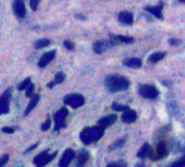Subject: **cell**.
Listing matches in <instances>:
<instances>
[{
    "instance_id": "cell-16",
    "label": "cell",
    "mask_w": 185,
    "mask_h": 167,
    "mask_svg": "<svg viewBox=\"0 0 185 167\" xmlns=\"http://www.w3.org/2000/svg\"><path fill=\"white\" fill-rule=\"evenodd\" d=\"M123 65L131 67V69H139L142 66V61L138 58H129L123 60Z\"/></svg>"
},
{
    "instance_id": "cell-35",
    "label": "cell",
    "mask_w": 185,
    "mask_h": 167,
    "mask_svg": "<svg viewBox=\"0 0 185 167\" xmlns=\"http://www.w3.org/2000/svg\"><path fill=\"white\" fill-rule=\"evenodd\" d=\"M2 132H6V134H13V132H14V128H12V127H3L2 128Z\"/></svg>"
},
{
    "instance_id": "cell-31",
    "label": "cell",
    "mask_w": 185,
    "mask_h": 167,
    "mask_svg": "<svg viewBox=\"0 0 185 167\" xmlns=\"http://www.w3.org/2000/svg\"><path fill=\"white\" fill-rule=\"evenodd\" d=\"M50 126H51V119L50 118H48V119H47L46 122L41 125V130L46 132V130H48L49 128H50Z\"/></svg>"
},
{
    "instance_id": "cell-19",
    "label": "cell",
    "mask_w": 185,
    "mask_h": 167,
    "mask_svg": "<svg viewBox=\"0 0 185 167\" xmlns=\"http://www.w3.org/2000/svg\"><path fill=\"white\" fill-rule=\"evenodd\" d=\"M156 152L157 154L159 155V157H163V156H166L168 154V145L167 143L165 142V141H160V142L157 144V148L156 149Z\"/></svg>"
},
{
    "instance_id": "cell-33",
    "label": "cell",
    "mask_w": 185,
    "mask_h": 167,
    "mask_svg": "<svg viewBox=\"0 0 185 167\" xmlns=\"http://www.w3.org/2000/svg\"><path fill=\"white\" fill-rule=\"evenodd\" d=\"M8 161H9V155H8V154H5V155H2V157H1V161H0V167L5 166V165L7 164Z\"/></svg>"
},
{
    "instance_id": "cell-29",
    "label": "cell",
    "mask_w": 185,
    "mask_h": 167,
    "mask_svg": "<svg viewBox=\"0 0 185 167\" xmlns=\"http://www.w3.org/2000/svg\"><path fill=\"white\" fill-rule=\"evenodd\" d=\"M34 90H35V86L33 85V84H29V86L26 88V96L27 97H33L34 96Z\"/></svg>"
},
{
    "instance_id": "cell-14",
    "label": "cell",
    "mask_w": 185,
    "mask_h": 167,
    "mask_svg": "<svg viewBox=\"0 0 185 167\" xmlns=\"http://www.w3.org/2000/svg\"><path fill=\"white\" fill-rule=\"evenodd\" d=\"M55 54H56V51L55 50H52V51H49L47 53H44L43 56L40 58L39 62H38V66L39 67H44L55 58Z\"/></svg>"
},
{
    "instance_id": "cell-1",
    "label": "cell",
    "mask_w": 185,
    "mask_h": 167,
    "mask_svg": "<svg viewBox=\"0 0 185 167\" xmlns=\"http://www.w3.org/2000/svg\"><path fill=\"white\" fill-rule=\"evenodd\" d=\"M104 132H105V127L101 125H97L95 127L84 128L80 134V139L84 144H90L91 142L100 140L103 137Z\"/></svg>"
},
{
    "instance_id": "cell-7",
    "label": "cell",
    "mask_w": 185,
    "mask_h": 167,
    "mask_svg": "<svg viewBox=\"0 0 185 167\" xmlns=\"http://www.w3.org/2000/svg\"><path fill=\"white\" fill-rule=\"evenodd\" d=\"M10 99H11V90L7 89L0 98V113L1 114L9 113Z\"/></svg>"
},
{
    "instance_id": "cell-4",
    "label": "cell",
    "mask_w": 185,
    "mask_h": 167,
    "mask_svg": "<svg viewBox=\"0 0 185 167\" xmlns=\"http://www.w3.org/2000/svg\"><path fill=\"white\" fill-rule=\"evenodd\" d=\"M139 94L141 97L145 99H150V100H154L158 97L159 92H158V89L156 87L152 85H143L140 87L139 89Z\"/></svg>"
},
{
    "instance_id": "cell-6",
    "label": "cell",
    "mask_w": 185,
    "mask_h": 167,
    "mask_svg": "<svg viewBox=\"0 0 185 167\" xmlns=\"http://www.w3.org/2000/svg\"><path fill=\"white\" fill-rule=\"evenodd\" d=\"M55 156H56V152H54L53 154H49V151L46 150L44 152H42V153H40L39 155L36 156L35 160H34V164L38 167L44 166V165H47L49 162H51Z\"/></svg>"
},
{
    "instance_id": "cell-13",
    "label": "cell",
    "mask_w": 185,
    "mask_h": 167,
    "mask_svg": "<svg viewBox=\"0 0 185 167\" xmlns=\"http://www.w3.org/2000/svg\"><path fill=\"white\" fill-rule=\"evenodd\" d=\"M138 118L137 115V112L133 111V110H126V111H123L122 115H121V120L123 123H126V124H131V123H134Z\"/></svg>"
},
{
    "instance_id": "cell-36",
    "label": "cell",
    "mask_w": 185,
    "mask_h": 167,
    "mask_svg": "<svg viewBox=\"0 0 185 167\" xmlns=\"http://www.w3.org/2000/svg\"><path fill=\"white\" fill-rule=\"evenodd\" d=\"M169 44H170V45L176 46V45H179V44H180V40L174 39V38H171V39H169Z\"/></svg>"
},
{
    "instance_id": "cell-22",
    "label": "cell",
    "mask_w": 185,
    "mask_h": 167,
    "mask_svg": "<svg viewBox=\"0 0 185 167\" xmlns=\"http://www.w3.org/2000/svg\"><path fill=\"white\" fill-rule=\"evenodd\" d=\"M89 160V154L88 152L86 151H82L81 153L78 155V158H77V166L81 167L84 166V164L87 163V161Z\"/></svg>"
},
{
    "instance_id": "cell-5",
    "label": "cell",
    "mask_w": 185,
    "mask_h": 167,
    "mask_svg": "<svg viewBox=\"0 0 185 167\" xmlns=\"http://www.w3.org/2000/svg\"><path fill=\"white\" fill-rule=\"evenodd\" d=\"M68 115V110L66 107H62L61 110L56 112L54 115V122H55V130H60L65 126V119Z\"/></svg>"
},
{
    "instance_id": "cell-17",
    "label": "cell",
    "mask_w": 185,
    "mask_h": 167,
    "mask_svg": "<svg viewBox=\"0 0 185 167\" xmlns=\"http://www.w3.org/2000/svg\"><path fill=\"white\" fill-rule=\"evenodd\" d=\"M116 119H117V116L115 115V114H112V115H107L105 116V117L99 119L97 124L101 125V126H104V127H107V126H110V125L114 124V123L116 122Z\"/></svg>"
},
{
    "instance_id": "cell-9",
    "label": "cell",
    "mask_w": 185,
    "mask_h": 167,
    "mask_svg": "<svg viewBox=\"0 0 185 167\" xmlns=\"http://www.w3.org/2000/svg\"><path fill=\"white\" fill-rule=\"evenodd\" d=\"M75 151H74L73 149H67L66 151L64 152V154H63V156L61 157V160H60V163L59 165L61 167H66L69 165V163L72 162V161L75 158Z\"/></svg>"
},
{
    "instance_id": "cell-10",
    "label": "cell",
    "mask_w": 185,
    "mask_h": 167,
    "mask_svg": "<svg viewBox=\"0 0 185 167\" xmlns=\"http://www.w3.org/2000/svg\"><path fill=\"white\" fill-rule=\"evenodd\" d=\"M13 9L14 13L18 18L24 19L26 15V9H25V3L24 0H14L13 3Z\"/></svg>"
},
{
    "instance_id": "cell-32",
    "label": "cell",
    "mask_w": 185,
    "mask_h": 167,
    "mask_svg": "<svg viewBox=\"0 0 185 167\" xmlns=\"http://www.w3.org/2000/svg\"><path fill=\"white\" fill-rule=\"evenodd\" d=\"M64 46H65V48H66V49H68V50H74V49H75V44L72 43V41H69V40H65Z\"/></svg>"
},
{
    "instance_id": "cell-18",
    "label": "cell",
    "mask_w": 185,
    "mask_h": 167,
    "mask_svg": "<svg viewBox=\"0 0 185 167\" xmlns=\"http://www.w3.org/2000/svg\"><path fill=\"white\" fill-rule=\"evenodd\" d=\"M39 99H40V96H39V94H34V96L31 97V102L28 103V105H27L26 110H25V112H24V116L28 115V114L31 113V112L33 111L34 109H35L36 105H37V103L39 102Z\"/></svg>"
},
{
    "instance_id": "cell-11",
    "label": "cell",
    "mask_w": 185,
    "mask_h": 167,
    "mask_svg": "<svg viewBox=\"0 0 185 167\" xmlns=\"http://www.w3.org/2000/svg\"><path fill=\"white\" fill-rule=\"evenodd\" d=\"M162 9H163V2L160 1L158 6H148V7L145 8V10L150 13H152L154 16H156L157 19L159 20H162L163 16H162Z\"/></svg>"
},
{
    "instance_id": "cell-27",
    "label": "cell",
    "mask_w": 185,
    "mask_h": 167,
    "mask_svg": "<svg viewBox=\"0 0 185 167\" xmlns=\"http://www.w3.org/2000/svg\"><path fill=\"white\" fill-rule=\"evenodd\" d=\"M125 140H126V139L122 138V139H119V140L115 141V142L113 143L112 145H110L109 149H108V150H109V151H113V150H115V149H117V148H119L120 145H122L123 143H125Z\"/></svg>"
},
{
    "instance_id": "cell-20",
    "label": "cell",
    "mask_w": 185,
    "mask_h": 167,
    "mask_svg": "<svg viewBox=\"0 0 185 167\" xmlns=\"http://www.w3.org/2000/svg\"><path fill=\"white\" fill-rule=\"evenodd\" d=\"M150 147L148 143H144L143 147L139 150L138 152V157L140 158H146L148 155H150Z\"/></svg>"
},
{
    "instance_id": "cell-24",
    "label": "cell",
    "mask_w": 185,
    "mask_h": 167,
    "mask_svg": "<svg viewBox=\"0 0 185 167\" xmlns=\"http://www.w3.org/2000/svg\"><path fill=\"white\" fill-rule=\"evenodd\" d=\"M50 45V40L49 39H39L35 43V48L37 49H42V48L47 47Z\"/></svg>"
},
{
    "instance_id": "cell-30",
    "label": "cell",
    "mask_w": 185,
    "mask_h": 167,
    "mask_svg": "<svg viewBox=\"0 0 185 167\" xmlns=\"http://www.w3.org/2000/svg\"><path fill=\"white\" fill-rule=\"evenodd\" d=\"M40 0H31V8L33 11H36L39 7Z\"/></svg>"
},
{
    "instance_id": "cell-21",
    "label": "cell",
    "mask_w": 185,
    "mask_h": 167,
    "mask_svg": "<svg viewBox=\"0 0 185 167\" xmlns=\"http://www.w3.org/2000/svg\"><path fill=\"white\" fill-rule=\"evenodd\" d=\"M64 79H65V75L63 73H61V72H60V73H57L56 75H55V77H54V79H53V81L49 82L48 87L49 88H53L55 85H57V84H61V82L64 81Z\"/></svg>"
},
{
    "instance_id": "cell-25",
    "label": "cell",
    "mask_w": 185,
    "mask_h": 167,
    "mask_svg": "<svg viewBox=\"0 0 185 167\" xmlns=\"http://www.w3.org/2000/svg\"><path fill=\"white\" fill-rule=\"evenodd\" d=\"M29 84H31V78L27 77L26 79H24L22 82H21L20 85H18V89L20 90V91H22V90H25V89H26V88L29 86Z\"/></svg>"
},
{
    "instance_id": "cell-38",
    "label": "cell",
    "mask_w": 185,
    "mask_h": 167,
    "mask_svg": "<svg viewBox=\"0 0 185 167\" xmlns=\"http://www.w3.org/2000/svg\"><path fill=\"white\" fill-rule=\"evenodd\" d=\"M179 1H180V2H184L185 3V0H179Z\"/></svg>"
},
{
    "instance_id": "cell-8",
    "label": "cell",
    "mask_w": 185,
    "mask_h": 167,
    "mask_svg": "<svg viewBox=\"0 0 185 167\" xmlns=\"http://www.w3.org/2000/svg\"><path fill=\"white\" fill-rule=\"evenodd\" d=\"M114 44L109 40H99V41H95L93 44V51L97 54H101L103 53L104 51L108 50L110 47H113Z\"/></svg>"
},
{
    "instance_id": "cell-12",
    "label": "cell",
    "mask_w": 185,
    "mask_h": 167,
    "mask_svg": "<svg viewBox=\"0 0 185 167\" xmlns=\"http://www.w3.org/2000/svg\"><path fill=\"white\" fill-rule=\"evenodd\" d=\"M110 41L115 45H119V44H131L134 41L133 37L130 36H121V35H110Z\"/></svg>"
},
{
    "instance_id": "cell-15",
    "label": "cell",
    "mask_w": 185,
    "mask_h": 167,
    "mask_svg": "<svg viewBox=\"0 0 185 167\" xmlns=\"http://www.w3.org/2000/svg\"><path fill=\"white\" fill-rule=\"evenodd\" d=\"M118 20L119 22H121L122 24L126 25H131L133 23V15L131 12L129 11H121L118 14Z\"/></svg>"
},
{
    "instance_id": "cell-23",
    "label": "cell",
    "mask_w": 185,
    "mask_h": 167,
    "mask_svg": "<svg viewBox=\"0 0 185 167\" xmlns=\"http://www.w3.org/2000/svg\"><path fill=\"white\" fill-rule=\"evenodd\" d=\"M166 53L165 52H155V53L150 54V56L148 58V61H150V63H156L158 62V61L162 60L163 58H165Z\"/></svg>"
},
{
    "instance_id": "cell-3",
    "label": "cell",
    "mask_w": 185,
    "mask_h": 167,
    "mask_svg": "<svg viewBox=\"0 0 185 167\" xmlns=\"http://www.w3.org/2000/svg\"><path fill=\"white\" fill-rule=\"evenodd\" d=\"M64 103L68 106H72L73 109H78L84 104V96L78 94H68L64 98Z\"/></svg>"
},
{
    "instance_id": "cell-28",
    "label": "cell",
    "mask_w": 185,
    "mask_h": 167,
    "mask_svg": "<svg viewBox=\"0 0 185 167\" xmlns=\"http://www.w3.org/2000/svg\"><path fill=\"white\" fill-rule=\"evenodd\" d=\"M171 165L172 166H185V156H182L180 160L173 162Z\"/></svg>"
},
{
    "instance_id": "cell-26",
    "label": "cell",
    "mask_w": 185,
    "mask_h": 167,
    "mask_svg": "<svg viewBox=\"0 0 185 167\" xmlns=\"http://www.w3.org/2000/svg\"><path fill=\"white\" fill-rule=\"evenodd\" d=\"M112 107L114 110H116V111H119V112H123V111H126V110H128L129 109V106L128 105H122V104H119V103H116V102H114L112 104Z\"/></svg>"
},
{
    "instance_id": "cell-2",
    "label": "cell",
    "mask_w": 185,
    "mask_h": 167,
    "mask_svg": "<svg viewBox=\"0 0 185 167\" xmlns=\"http://www.w3.org/2000/svg\"><path fill=\"white\" fill-rule=\"evenodd\" d=\"M105 85L110 92H119L127 90L130 86V82L127 78L117 75H110L106 78Z\"/></svg>"
},
{
    "instance_id": "cell-37",
    "label": "cell",
    "mask_w": 185,
    "mask_h": 167,
    "mask_svg": "<svg viewBox=\"0 0 185 167\" xmlns=\"http://www.w3.org/2000/svg\"><path fill=\"white\" fill-rule=\"evenodd\" d=\"M37 144H38V143H35V144H33V145H31V148H28V149H27L26 151H25V153H27V152H31V150H34V149H35L36 147H37Z\"/></svg>"
},
{
    "instance_id": "cell-34",
    "label": "cell",
    "mask_w": 185,
    "mask_h": 167,
    "mask_svg": "<svg viewBox=\"0 0 185 167\" xmlns=\"http://www.w3.org/2000/svg\"><path fill=\"white\" fill-rule=\"evenodd\" d=\"M108 167L110 166H126V163H123V162H113L110 163V164L107 165Z\"/></svg>"
}]
</instances>
